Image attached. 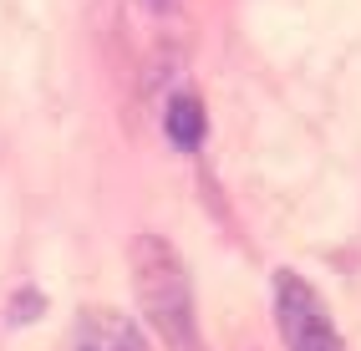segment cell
<instances>
[{
  "instance_id": "cell-1",
  "label": "cell",
  "mask_w": 361,
  "mask_h": 351,
  "mask_svg": "<svg viewBox=\"0 0 361 351\" xmlns=\"http://www.w3.org/2000/svg\"><path fill=\"white\" fill-rule=\"evenodd\" d=\"M133 270V295L142 321L153 326V336L168 351H199V326H194V290H188V270L178 260V250L163 234H137L128 250Z\"/></svg>"
},
{
  "instance_id": "cell-2",
  "label": "cell",
  "mask_w": 361,
  "mask_h": 351,
  "mask_svg": "<svg viewBox=\"0 0 361 351\" xmlns=\"http://www.w3.org/2000/svg\"><path fill=\"white\" fill-rule=\"evenodd\" d=\"M275 321H280V336L285 351H346L336 326L326 316V300L305 285L295 270H280L275 275Z\"/></svg>"
},
{
  "instance_id": "cell-3",
  "label": "cell",
  "mask_w": 361,
  "mask_h": 351,
  "mask_svg": "<svg viewBox=\"0 0 361 351\" xmlns=\"http://www.w3.org/2000/svg\"><path fill=\"white\" fill-rule=\"evenodd\" d=\"M71 351H148V341H142V331L117 316V311H87L82 326H77V346Z\"/></svg>"
},
{
  "instance_id": "cell-4",
  "label": "cell",
  "mask_w": 361,
  "mask_h": 351,
  "mask_svg": "<svg viewBox=\"0 0 361 351\" xmlns=\"http://www.w3.org/2000/svg\"><path fill=\"white\" fill-rule=\"evenodd\" d=\"M163 128H168V137H173V148H199L204 143V102L199 97H173L168 102V112H163Z\"/></svg>"
},
{
  "instance_id": "cell-5",
  "label": "cell",
  "mask_w": 361,
  "mask_h": 351,
  "mask_svg": "<svg viewBox=\"0 0 361 351\" xmlns=\"http://www.w3.org/2000/svg\"><path fill=\"white\" fill-rule=\"evenodd\" d=\"M46 311V300H41V290H16V300H11V321L16 326H26V321H36Z\"/></svg>"
},
{
  "instance_id": "cell-6",
  "label": "cell",
  "mask_w": 361,
  "mask_h": 351,
  "mask_svg": "<svg viewBox=\"0 0 361 351\" xmlns=\"http://www.w3.org/2000/svg\"><path fill=\"white\" fill-rule=\"evenodd\" d=\"M137 6H142V11H173L178 0H137Z\"/></svg>"
}]
</instances>
